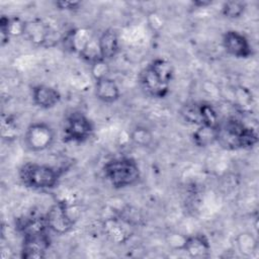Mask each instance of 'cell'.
I'll use <instances>...</instances> for the list:
<instances>
[{"label":"cell","instance_id":"obj_1","mask_svg":"<svg viewBox=\"0 0 259 259\" xmlns=\"http://www.w3.org/2000/svg\"><path fill=\"white\" fill-rule=\"evenodd\" d=\"M215 143L228 151L249 150L258 143L257 131L235 116L220 119L215 126Z\"/></svg>","mask_w":259,"mask_h":259},{"label":"cell","instance_id":"obj_2","mask_svg":"<svg viewBox=\"0 0 259 259\" xmlns=\"http://www.w3.org/2000/svg\"><path fill=\"white\" fill-rule=\"evenodd\" d=\"M174 77V67L164 58L152 60L140 73L139 84L149 97L162 99L170 92V84Z\"/></svg>","mask_w":259,"mask_h":259},{"label":"cell","instance_id":"obj_3","mask_svg":"<svg viewBox=\"0 0 259 259\" xmlns=\"http://www.w3.org/2000/svg\"><path fill=\"white\" fill-rule=\"evenodd\" d=\"M102 172L105 179L115 189H124L136 185L141 179V169L132 157H115L107 160Z\"/></svg>","mask_w":259,"mask_h":259},{"label":"cell","instance_id":"obj_4","mask_svg":"<svg viewBox=\"0 0 259 259\" xmlns=\"http://www.w3.org/2000/svg\"><path fill=\"white\" fill-rule=\"evenodd\" d=\"M60 177V171L48 164L26 162L18 169V178L21 184L32 190L53 189L59 183Z\"/></svg>","mask_w":259,"mask_h":259},{"label":"cell","instance_id":"obj_5","mask_svg":"<svg viewBox=\"0 0 259 259\" xmlns=\"http://www.w3.org/2000/svg\"><path fill=\"white\" fill-rule=\"evenodd\" d=\"M62 130L65 143L83 144L93 137L95 126L85 113L74 111L66 116Z\"/></svg>","mask_w":259,"mask_h":259},{"label":"cell","instance_id":"obj_6","mask_svg":"<svg viewBox=\"0 0 259 259\" xmlns=\"http://www.w3.org/2000/svg\"><path fill=\"white\" fill-rule=\"evenodd\" d=\"M56 138V132L46 121L31 122L23 135V143L31 152H44L51 148Z\"/></svg>","mask_w":259,"mask_h":259},{"label":"cell","instance_id":"obj_7","mask_svg":"<svg viewBox=\"0 0 259 259\" xmlns=\"http://www.w3.org/2000/svg\"><path fill=\"white\" fill-rule=\"evenodd\" d=\"M45 217L49 231L59 236L70 233L76 223L69 205L64 200L54 202L45 213Z\"/></svg>","mask_w":259,"mask_h":259},{"label":"cell","instance_id":"obj_8","mask_svg":"<svg viewBox=\"0 0 259 259\" xmlns=\"http://www.w3.org/2000/svg\"><path fill=\"white\" fill-rule=\"evenodd\" d=\"M49 230L33 232L22 236L20 258L22 259H41L46 257L51 247V237Z\"/></svg>","mask_w":259,"mask_h":259},{"label":"cell","instance_id":"obj_9","mask_svg":"<svg viewBox=\"0 0 259 259\" xmlns=\"http://www.w3.org/2000/svg\"><path fill=\"white\" fill-rule=\"evenodd\" d=\"M222 46L228 55L237 59H248L254 55L249 38L235 29H228L223 33Z\"/></svg>","mask_w":259,"mask_h":259},{"label":"cell","instance_id":"obj_10","mask_svg":"<svg viewBox=\"0 0 259 259\" xmlns=\"http://www.w3.org/2000/svg\"><path fill=\"white\" fill-rule=\"evenodd\" d=\"M55 31L44 20L34 18L26 21L24 35L26 39L34 47H53L61 38L54 36Z\"/></svg>","mask_w":259,"mask_h":259},{"label":"cell","instance_id":"obj_11","mask_svg":"<svg viewBox=\"0 0 259 259\" xmlns=\"http://www.w3.org/2000/svg\"><path fill=\"white\" fill-rule=\"evenodd\" d=\"M133 221L126 217H112L102 224L105 236L114 244H124L133 234Z\"/></svg>","mask_w":259,"mask_h":259},{"label":"cell","instance_id":"obj_12","mask_svg":"<svg viewBox=\"0 0 259 259\" xmlns=\"http://www.w3.org/2000/svg\"><path fill=\"white\" fill-rule=\"evenodd\" d=\"M189 257L202 259L208 258L211 253V245L206 235L202 233H196L188 235L184 238L181 247Z\"/></svg>","mask_w":259,"mask_h":259},{"label":"cell","instance_id":"obj_13","mask_svg":"<svg viewBox=\"0 0 259 259\" xmlns=\"http://www.w3.org/2000/svg\"><path fill=\"white\" fill-rule=\"evenodd\" d=\"M62 99L58 89L46 84H36L31 87V100L40 109H52L56 107Z\"/></svg>","mask_w":259,"mask_h":259},{"label":"cell","instance_id":"obj_14","mask_svg":"<svg viewBox=\"0 0 259 259\" xmlns=\"http://www.w3.org/2000/svg\"><path fill=\"white\" fill-rule=\"evenodd\" d=\"M119 37L117 31L108 27L104 29L97 38V49L100 59L108 62L114 59L119 52Z\"/></svg>","mask_w":259,"mask_h":259},{"label":"cell","instance_id":"obj_15","mask_svg":"<svg viewBox=\"0 0 259 259\" xmlns=\"http://www.w3.org/2000/svg\"><path fill=\"white\" fill-rule=\"evenodd\" d=\"M95 97L102 103L112 104L120 98V89L116 81L109 76L94 81Z\"/></svg>","mask_w":259,"mask_h":259},{"label":"cell","instance_id":"obj_16","mask_svg":"<svg viewBox=\"0 0 259 259\" xmlns=\"http://www.w3.org/2000/svg\"><path fill=\"white\" fill-rule=\"evenodd\" d=\"M26 20L19 16L1 15L0 17V34L1 46L4 47L13 36L24 35Z\"/></svg>","mask_w":259,"mask_h":259},{"label":"cell","instance_id":"obj_17","mask_svg":"<svg viewBox=\"0 0 259 259\" xmlns=\"http://www.w3.org/2000/svg\"><path fill=\"white\" fill-rule=\"evenodd\" d=\"M193 144L199 148H205L215 143V126L199 125L191 135Z\"/></svg>","mask_w":259,"mask_h":259},{"label":"cell","instance_id":"obj_18","mask_svg":"<svg viewBox=\"0 0 259 259\" xmlns=\"http://www.w3.org/2000/svg\"><path fill=\"white\" fill-rule=\"evenodd\" d=\"M131 141L140 148H149L154 142V136L145 125H136L130 132Z\"/></svg>","mask_w":259,"mask_h":259},{"label":"cell","instance_id":"obj_19","mask_svg":"<svg viewBox=\"0 0 259 259\" xmlns=\"http://www.w3.org/2000/svg\"><path fill=\"white\" fill-rule=\"evenodd\" d=\"M247 8V4L244 1H239V0H230L226 1L222 4L221 6V14L231 20L239 19L241 18Z\"/></svg>","mask_w":259,"mask_h":259},{"label":"cell","instance_id":"obj_20","mask_svg":"<svg viewBox=\"0 0 259 259\" xmlns=\"http://www.w3.org/2000/svg\"><path fill=\"white\" fill-rule=\"evenodd\" d=\"M198 112H199V119H200V125L204 126H217L220 118L219 114L209 102L205 101H199L198 102ZM199 126V125H198Z\"/></svg>","mask_w":259,"mask_h":259},{"label":"cell","instance_id":"obj_21","mask_svg":"<svg viewBox=\"0 0 259 259\" xmlns=\"http://www.w3.org/2000/svg\"><path fill=\"white\" fill-rule=\"evenodd\" d=\"M236 241L239 252L245 256H251L257 251V239L250 232H244L239 234Z\"/></svg>","mask_w":259,"mask_h":259},{"label":"cell","instance_id":"obj_22","mask_svg":"<svg viewBox=\"0 0 259 259\" xmlns=\"http://www.w3.org/2000/svg\"><path fill=\"white\" fill-rule=\"evenodd\" d=\"M90 65H91V72H92V76H93L94 80L108 76L109 68H108L106 61H104L102 59H98V60L94 61L93 63H91Z\"/></svg>","mask_w":259,"mask_h":259},{"label":"cell","instance_id":"obj_23","mask_svg":"<svg viewBox=\"0 0 259 259\" xmlns=\"http://www.w3.org/2000/svg\"><path fill=\"white\" fill-rule=\"evenodd\" d=\"M6 132H8V135L6 137L8 140L15 138L16 132H17V124L12 116L2 117V136Z\"/></svg>","mask_w":259,"mask_h":259},{"label":"cell","instance_id":"obj_24","mask_svg":"<svg viewBox=\"0 0 259 259\" xmlns=\"http://www.w3.org/2000/svg\"><path fill=\"white\" fill-rule=\"evenodd\" d=\"M54 5L57 9L62 10V11H69V12H74L78 11L82 7V2L80 1H55Z\"/></svg>","mask_w":259,"mask_h":259},{"label":"cell","instance_id":"obj_25","mask_svg":"<svg viewBox=\"0 0 259 259\" xmlns=\"http://www.w3.org/2000/svg\"><path fill=\"white\" fill-rule=\"evenodd\" d=\"M212 2L211 1H207V0H196V1H192V5L197 7V8H205L209 5H211Z\"/></svg>","mask_w":259,"mask_h":259}]
</instances>
